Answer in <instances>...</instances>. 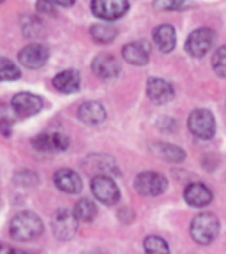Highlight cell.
Instances as JSON below:
<instances>
[{"instance_id":"obj_2","label":"cell","mask_w":226,"mask_h":254,"mask_svg":"<svg viewBox=\"0 0 226 254\" xmlns=\"http://www.w3.org/2000/svg\"><path fill=\"white\" fill-rule=\"evenodd\" d=\"M191 237L193 240L202 246H207L216 240L219 233V221L214 214L211 212H203V214H198L193 222H191Z\"/></svg>"},{"instance_id":"obj_29","label":"cell","mask_w":226,"mask_h":254,"mask_svg":"<svg viewBox=\"0 0 226 254\" xmlns=\"http://www.w3.org/2000/svg\"><path fill=\"white\" fill-rule=\"evenodd\" d=\"M36 7H37V11L43 12V14L55 16V4H53L52 0H37Z\"/></svg>"},{"instance_id":"obj_25","label":"cell","mask_w":226,"mask_h":254,"mask_svg":"<svg viewBox=\"0 0 226 254\" xmlns=\"http://www.w3.org/2000/svg\"><path fill=\"white\" fill-rule=\"evenodd\" d=\"M143 249H145V254H170V247H168L166 240L155 237V235L145 238Z\"/></svg>"},{"instance_id":"obj_24","label":"cell","mask_w":226,"mask_h":254,"mask_svg":"<svg viewBox=\"0 0 226 254\" xmlns=\"http://www.w3.org/2000/svg\"><path fill=\"white\" fill-rule=\"evenodd\" d=\"M21 28H23V34L30 39H37L44 34V27L36 16H23L21 18Z\"/></svg>"},{"instance_id":"obj_12","label":"cell","mask_w":226,"mask_h":254,"mask_svg":"<svg viewBox=\"0 0 226 254\" xmlns=\"http://www.w3.org/2000/svg\"><path fill=\"white\" fill-rule=\"evenodd\" d=\"M147 95L155 104H166L175 97V90L171 83L163 78H151L147 81Z\"/></svg>"},{"instance_id":"obj_22","label":"cell","mask_w":226,"mask_h":254,"mask_svg":"<svg viewBox=\"0 0 226 254\" xmlns=\"http://www.w3.org/2000/svg\"><path fill=\"white\" fill-rule=\"evenodd\" d=\"M90 36L95 43L108 44L117 37V28L111 27V25H108V23H97L90 28Z\"/></svg>"},{"instance_id":"obj_32","label":"cell","mask_w":226,"mask_h":254,"mask_svg":"<svg viewBox=\"0 0 226 254\" xmlns=\"http://www.w3.org/2000/svg\"><path fill=\"white\" fill-rule=\"evenodd\" d=\"M83 254H101V253H97V251H94V253H83Z\"/></svg>"},{"instance_id":"obj_9","label":"cell","mask_w":226,"mask_h":254,"mask_svg":"<svg viewBox=\"0 0 226 254\" xmlns=\"http://www.w3.org/2000/svg\"><path fill=\"white\" fill-rule=\"evenodd\" d=\"M11 108L14 110V113L21 119H27V117L37 115L41 110H43V99L39 95L30 94V92H20L16 94L11 101Z\"/></svg>"},{"instance_id":"obj_27","label":"cell","mask_w":226,"mask_h":254,"mask_svg":"<svg viewBox=\"0 0 226 254\" xmlns=\"http://www.w3.org/2000/svg\"><path fill=\"white\" fill-rule=\"evenodd\" d=\"M212 69L219 78H226V46L218 48L212 55Z\"/></svg>"},{"instance_id":"obj_20","label":"cell","mask_w":226,"mask_h":254,"mask_svg":"<svg viewBox=\"0 0 226 254\" xmlns=\"http://www.w3.org/2000/svg\"><path fill=\"white\" fill-rule=\"evenodd\" d=\"M152 150H154L161 159L168 161V163H180V161L186 159V152H184L182 148L175 147V145H168V143L152 145Z\"/></svg>"},{"instance_id":"obj_13","label":"cell","mask_w":226,"mask_h":254,"mask_svg":"<svg viewBox=\"0 0 226 254\" xmlns=\"http://www.w3.org/2000/svg\"><path fill=\"white\" fill-rule=\"evenodd\" d=\"M92 71L95 76H99L103 79H113L119 76L120 65L117 59L110 53H101L92 60Z\"/></svg>"},{"instance_id":"obj_23","label":"cell","mask_w":226,"mask_h":254,"mask_svg":"<svg viewBox=\"0 0 226 254\" xmlns=\"http://www.w3.org/2000/svg\"><path fill=\"white\" fill-rule=\"evenodd\" d=\"M75 214L79 221L90 222V221H94L95 215H97V206H95V203L92 201V199H81V201L76 203Z\"/></svg>"},{"instance_id":"obj_8","label":"cell","mask_w":226,"mask_h":254,"mask_svg":"<svg viewBox=\"0 0 226 254\" xmlns=\"http://www.w3.org/2000/svg\"><path fill=\"white\" fill-rule=\"evenodd\" d=\"M127 11H129L127 0H92V12L101 20H119Z\"/></svg>"},{"instance_id":"obj_7","label":"cell","mask_w":226,"mask_h":254,"mask_svg":"<svg viewBox=\"0 0 226 254\" xmlns=\"http://www.w3.org/2000/svg\"><path fill=\"white\" fill-rule=\"evenodd\" d=\"M214 41H216V34L211 28H207V27L196 28V30L191 32L189 37H187L186 52L189 53L191 57L200 59V57H203L205 53L211 52Z\"/></svg>"},{"instance_id":"obj_4","label":"cell","mask_w":226,"mask_h":254,"mask_svg":"<svg viewBox=\"0 0 226 254\" xmlns=\"http://www.w3.org/2000/svg\"><path fill=\"white\" fill-rule=\"evenodd\" d=\"M187 127L189 131L200 139H211L216 132V120L214 115L211 111L205 110V108H200V110H195L189 115V120H187Z\"/></svg>"},{"instance_id":"obj_17","label":"cell","mask_w":226,"mask_h":254,"mask_svg":"<svg viewBox=\"0 0 226 254\" xmlns=\"http://www.w3.org/2000/svg\"><path fill=\"white\" fill-rule=\"evenodd\" d=\"M79 85H81V78L76 69H66L53 78V87L62 94H75L79 90Z\"/></svg>"},{"instance_id":"obj_3","label":"cell","mask_w":226,"mask_h":254,"mask_svg":"<svg viewBox=\"0 0 226 254\" xmlns=\"http://www.w3.org/2000/svg\"><path fill=\"white\" fill-rule=\"evenodd\" d=\"M168 187V180L164 179L161 173H155V171H143L138 173L135 179V189L138 194L149 196V198H154V196L163 194Z\"/></svg>"},{"instance_id":"obj_19","label":"cell","mask_w":226,"mask_h":254,"mask_svg":"<svg viewBox=\"0 0 226 254\" xmlns=\"http://www.w3.org/2000/svg\"><path fill=\"white\" fill-rule=\"evenodd\" d=\"M154 43L163 53H170L177 44V32L171 25H159L154 30Z\"/></svg>"},{"instance_id":"obj_11","label":"cell","mask_w":226,"mask_h":254,"mask_svg":"<svg viewBox=\"0 0 226 254\" xmlns=\"http://www.w3.org/2000/svg\"><path fill=\"white\" fill-rule=\"evenodd\" d=\"M32 145H34L36 150L44 152V154H50V152H64V150H68V147H69V138L60 134V132H44V134H39L37 138H34Z\"/></svg>"},{"instance_id":"obj_5","label":"cell","mask_w":226,"mask_h":254,"mask_svg":"<svg viewBox=\"0 0 226 254\" xmlns=\"http://www.w3.org/2000/svg\"><path fill=\"white\" fill-rule=\"evenodd\" d=\"M78 221L75 210H68V208H60L53 214L52 217V228L53 235L59 240H71L78 231Z\"/></svg>"},{"instance_id":"obj_26","label":"cell","mask_w":226,"mask_h":254,"mask_svg":"<svg viewBox=\"0 0 226 254\" xmlns=\"http://www.w3.org/2000/svg\"><path fill=\"white\" fill-rule=\"evenodd\" d=\"M21 76L20 69L16 67V64L11 62L9 59L2 57L0 59V79L2 81H14Z\"/></svg>"},{"instance_id":"obj_31","label":"cell","mask_w":226,"mask_h":254,"mask_svg":"<svg viewBox=\"0 0 226 254\" xmlns=\"http://www.w3.org/2000/svg\"><path fill=\"white\" fill-rule=\"evenodd\" d=\"M2 254H27L25 251H18V249H9L7 246H2Z\"/></svg>"},{"instance_id":"obj_21","label":"cell","mask_w":226,"mask_h":254,"mask_svg":"<svg viewBox=\"0 0 226 254\" xmlns=\"http://www.w3.org/2000/svg\"><path fill=\"white\" fill-rule=\"evenodd\" d=\"M88 171H97V175H111L117 173L115 163L108 155H92L90 161L87 163Z\"/></svg>"},{"instance_id":"obj_6","label":"cell","mask_w":226,"mask_h":254,"mask_svg":"<svg viewBox=\"0 0 226 254\" xmlns=\"http://www.w3.org/2000/svg\"><path fill=\"white\" fill-rule=\"evenodd\" d=\"M92 194L103 205H115L120 198V190L115 180L110 179V175H95L92 179Z\"/></svg>"},{"instance_id":"obj_33","label":"cell","mask_w":226,"mask_h":254,"mask_svg":"<svg viewBox=\"0 0 226 254\" xmlns=\"http://www.w3.org/2000/svg\"><path fill=\"white\" fill-rule=\"evenodd\" d=\"M2 2H4V0H2Z\"/></svg>"},{"instance_id":"obj_14","label":"cell","mask_w":226,"mask_h":254,"mask_svg":"<svg viewBox=\"0 0 226 254\" xmlns=\"http://www.w3.org/2000/svg\"><path fill=\"white\" fill-rule=\"evenodd\" d=\"M212 190L205 186V184L193 182L184 189V199L187 201V205L195 206V208H202L207 206L212 201Z\"/></svg>"},{"instance_id":"obj_28","label":"cell","mask_w":226,"mask_h":254,"mask_svg":"<svg viewBox=\"0 0 226 254\" xmlns=\"http://www.w3.org/2000/svg\"><path fill=\"white\" fill-rule=\"evenodd\" d=\"M186 4V0H154V9L161 12L177 11Z\"/></svg>"},{"instance_id":"obj_18","label":"cell","mask_w":226,"mask_h":254,"mask_svg":"<svg viewBox=\"0 0 226 254\" xmlns=\"http://www.w3.org/2000/svg\"><path fill=\"white\" fill-rule=\"evenodd\" d=\"M78 117L83 124H88V126H97V124L104 122L106 119V110L101 103L97 101H87L79 106L78 110Z\"/></svg>"},{"instance_id":"obj_30","label":"cell","mask_w":226,"mask_h":254,"mask_svg":"<svg viewBox=\"0 0 226 254\" xmlns=\"http://www.w3.org/2000/svg\"><path fill=\"white\" fill-rule=\"evenodd\" d=\"M55 5H62V7H69L76 2V0H52Z\"/></svg>"},{"instance_id":"obj_10","label":"cell","mask_w":226,"mask_h":254,"mask_svg":"<svg viewBox=\"0 0 226 254\" xmlns=\"http://www.w3.org/2000/svg\"><path fill=\"white\" fill-rule=\"evenodd\" d=\"M18 59H20V62L23 64L25 67L39 69L48 62V59H50V52H48V48L44 46V44L32 43V44H27V46L21 50L20 55H18Z\"/></svg>"},{"instance_id":"obj_15","label":"cell","mask_w":226,"mask_h":254,"mask_svg":"<svg viewBox=\"0 0 226 254\" xmlns=\"http://www.w3.org/2000/svg\"><path fill=\"white\" fill-rule=\"evenodd\" d=\"M122 55L133 65H145L151 57V44L147 41H133L122 48Z\"/></svg>"},{"instance_id":"obj_1","label":"cell","mask_w":226,"mask_h":254,"mask_svg":"<svg viewBox=\"0 0 226 254\" xmlns=\"http://www.w3.org/2000/svg\"><path fill=\"white\" fill-rule=\"evenodd\" d=\"M43 221L34 212H20L11 221V235L20 242L34 240L39 235H43Z\"/></svg>"},{"instance_id":"obj_16","label":"cell","mask_w":226,"mask_h":254,"mask_svg":"<svg viewBox=\"0 0 226 254\" xmlns=\"http://www.w3.org/2000/svg\"><path fill=\"white\" fill-rule=\"evenodd\" d=\"M53 182L59 187L62 192H68V194H76L83 189V182H81V177H79L76 171L71 170H59L53 175Z\"/></svg>"}]
</instances>
